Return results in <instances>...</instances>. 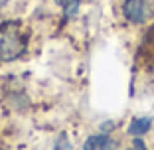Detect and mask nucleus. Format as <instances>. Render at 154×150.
Wrapping results in <instances>:
<instances>
[{"instance_id": "nucleus-1", "label": "nucleus", "mask_w": 154, "mask_h": 150, "mask_svg": "<svg viewBox=\"0 0 154 150\" xmlns=\"http://www.w3.org/2000/svg\"><path fill=\"white\" fill-rule=\"evenodd\" d=\"M26 51V40L14 22L0 24V61H12Z\"/></svg>"}, {"instance_id": "nucleus-2", "label": "nucleus", "mask_w": 154, "mask_h": 150, "mask_svg": "<svg viewBox=\"0 0 154 150\" xmlns=\"http://www.w3.org/2000/svg\"><path fill=\"white\" fill-rule=\"evenodd\" d=\"M122 12H125L127 20H131L132 24H140V22H144L146 14H148L146 0H125Z\"/></svg>"}, {"instance_id": "nucleus-3", "label": "nucleus", "mask_w": 154, "mask_h": 150, "mask_svg": "<svg viewBox=\"0 0 154 150\" xmlns=\"http://www.w3.org/2000/svg\"><path fill=\"white\" fill-rule=\"evenodd\" d=\"M113 148H115V142L107 134H93L83 144V150H113Z\"/></svg>"}, {"instance_id": "nucleus-4", "label": "nucleus", "mask_w": 154, "mask_h": 150, "mask_svg": "<svg viewBox=\"0 0 154 150\" xmlns=\"http://www.w3.org/2000/svg\"><path fill=\"white\" fill-rule=\"evenodd\" d=\"M150 127H152V118H148V117L134 118V121L131 123V127H128V134L140 136V134H146V132L150 130Z\"/></svg>"}, {"instance_id": "nucleus-5", "label": "nucleus", "mask_w": 154, "mask_h": 150, "mask_svg": "<svg viewBox=\"0 0 154 150\" xmlns=\"http://www.w3.org/2000/svg\"><path fill=\"white\" fill-rule=\"evenodd\" d=\"M57 4L63 6L65 10V16H75L77 14V8H79V0H57Z\"/></svg>"}, {"instance_id": "nucleus-6", "label": "nucleus", "mask_w": 154, "mask_h": 150, "mask_svg": "<svg viewBox=\"0 0 154 150\" xmlns=\"http://www.w3.org/2000/svg\"><path fill=\"white\" fill-rule=\"evenodd\" d=\"M132 146H134V150H146V144L140 140L138 136H134V142H132Z\"/></svg>"}]
</instances>
